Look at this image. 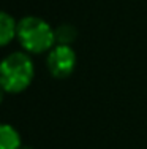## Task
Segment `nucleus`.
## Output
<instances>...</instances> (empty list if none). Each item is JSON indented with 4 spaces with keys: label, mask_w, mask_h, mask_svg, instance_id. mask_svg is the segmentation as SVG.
<instances>
[{
    "label": "nucleus",
    "mask_w": 147,
    "mask_h": 149,
    "mask_svg": "<svg viewBox=\"0 0 147 149\" xmlns=\"http://www.w3.org/2000/svg\"><path fill=\"white\" fill-rule=\"evenodd\" d=\"M35 65L29 52L14 51L0 60V87L6 94H21L30 87Z\"/></svg>",
    "instance_id": "obj_1"
},
{
    "label": "nucleus",
    "mask_w": 147,
    "mask_h": 149,
    "mask_svg": "<svg viewBox=\"0 0 147 149\" xmlns=\"http://www.w3.org/2000/svg\"><path fill=\"white\" fill-rule=\"evenodd\" d=\"M16 38L26 52L43 54L55 46V29L38 16H26L17 22Z\"/></svg>",
    "instance_id": "obj_2"
},
{
    "label": "nucleus",
    "mask_w": 147,
    "mask_h": 149,
    "mask_svg": "<svg viewBox=\"0 0 147 149\" xmlns=\"http://www.w3.org/2000/svg\"><path fill=\"white\" fill-rule=\"evenodd\" d=\"M46 65L54 78H68L76 68V52L68 45H55L48 52Z\"/></svg>",
    "instance_id": "obj_3"
},
{
    "label": "nucleus",
    "mask_w": 147,
    "mask_h": 149,
    "mask_svg": "<svg viewBox=\"0 0 147 149\" xmlns=\"http://www.w3.org/2000/svg\"><path fill=\"white\" fill-rule=\"evenodd\" d=\"M17 35V22L10 13L0 10V48L10 45Z\"/></svg>",
    "instance_id": "obj_4"
},
{
    "label": "nucleus",
    "mask_w": 147,
    "mask_h": 149,
    "mask_svg": "<svg viewBox=\"0 0 147 149\" xmlns=\"http://www.w3.org/2000/svg\"><path fill=\"white\" fill-rule=\"evenodd\" d=\"M21 135L10 124H0V149H21Z\"/></svg>",
    "instance_id": "obj_5"
},
{
    "label": "nucleus",
    "mask_w": 147,
    "mask_h": 149,
    "mask_svg": "<svg viewBox=\"0 0 147 149\" xmlns=\"http://www.w3.org/2000/svg\"><path fill=\"white\" fill-rule=\"evenodd\" d=\"M78 37V30L73 24H60L55 27V45H68L76 40Z\"/></svg>",
    "instance_id": "obj_6"
},
{
    "label": "nucleus",
    "mask_w": 147,
    "mask_h": 149,
    "mask_svg": "<svg viewBox=\"0 0 147 149\" xmlns=\"http://www.w3.org/2000/svg\"><path fill=\"white\" fill-rule=\"evenodd\" d=\"M3 94H5V91L0 87V105H2V102H3Z\"/></svg>",
    "instance_id": "obj_7"
},
{
    "label": "nucleus",
    "mask_w": 147,
    "mask_h": 149,
    "mask_svg": "<svg viewBox=\"0 0 147 149\" xmlns=\"http://www.w3.org/2000/svg\"><path fill=\"white\" fill-rule=\"evenodd\" d=\"M21 149H32V148H29V146H22Z\"/></svg>",
    "instance_id": "obj_8"
}]
</instances>
